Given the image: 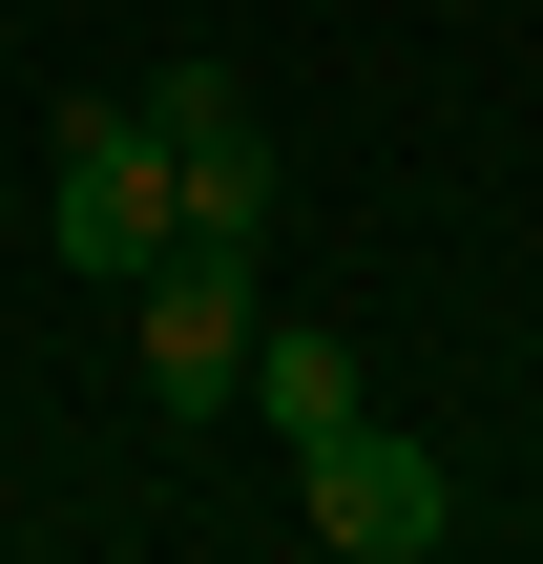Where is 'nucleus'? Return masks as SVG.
<instances>
[{
  "label": "nucleus",
  "mask_w": 543,
  "mask_h": 564,
  "mask_svg": "<svg viewBox=\"0 0 543 564\" xmlns=\"http://www.w3.org/2000/svg\"><path fill=\"white\" fill-rule=\"evenodd\" d=\"M293 502H314V544H335V564H419L439 523H460V481H439L377 398H356L335 440H293Z\"/></svg>",
  "instance_id": "nucleus-2"
},
{
  "label": "nucleus",
  "mask_w": 543,
  "mask_h": 564,
  "mask_svg": "<svg viewBox=\"0 0 543 564\" xmlns=\"http://www.w3.org/2000/svg\"><path fill=\"white\" fill-rule=\"evenodd\" d=\"M126 314H146V398H167V419H230V377H251V251L167 230V251L126 272Z\"/></svg>",
  "instance_id": "nucleus-3"
},
{
  "label": "nucleus",
  "mask_w": 543,
  "mask_h": 564,
  "mask_svg": "<svg viewBox=\"0 0 543 564\" xmlns=\"http://www.w3.org/2000/svg\"><path fill=\"white\" fill-rule=\"evenodd\" d=\"M251 419L272 440H335L356 419V335H251Z\"/></svg>",
  "instance_id": "nucleus-5"
},
{
  "label": "nucleus",
  "mask_w": 543,
  "mask_h": 564,
  "mask_svg": "<svg viewBox=\"0 0 543 564\" xmlns=\"http://www.w3.org/2000/svg\"><path fill=\"white\" fill-rule=\"evenodd\" d=\"M42 230H63V272H146L188 209H167V147H146V105H63V167H42Z\"/></svg>",
  "instance_id": "nucleus-1"
},
{
  "label": "nucleus",
  "mask_w": 543,
  "mask_h": 564,
  "mask_svg": "<svg viewBox=\"0 0 543 564\" xmlns=\"http://www.w3.org/2000/svg\"><path fill=\"white\" fill-rule=\"evenodd\" d=\"M146 147H167V209H188L209 251L272 230V126L230 105V63H167V84H146Z\"/></svg>",
  "instance_id": "nucleus-4"
}]
</instances>
